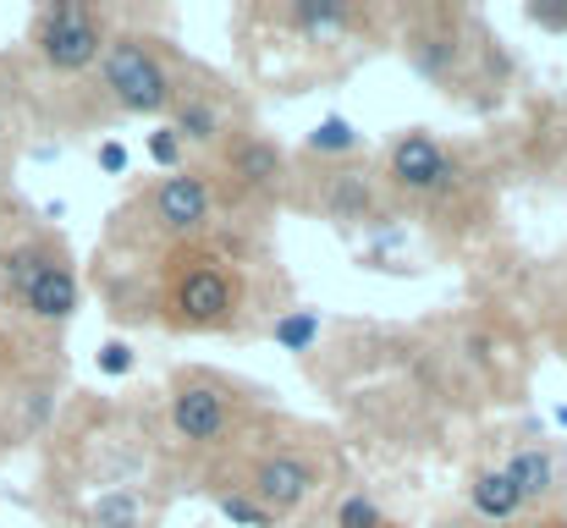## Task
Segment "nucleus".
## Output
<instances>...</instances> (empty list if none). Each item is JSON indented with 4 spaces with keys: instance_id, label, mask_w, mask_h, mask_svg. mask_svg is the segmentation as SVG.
<instances>
[{
    "instance_id": "nucleus-1",
    "label": "nucleus",
    "mask_w": 567,
    "mask_h": 528,
    "mask_svg": "<svg viewBox=\"0 0 567 528\" xmlns=\"http://www.w3.org/2000/svg\"><path fill=\"white\" fill-rule=\"evenodd\" d=\"M237 55L276 94H315L348 77L380 33H391V11L364 0H259L231 11Z\"/></svg>"
},
{
    "instance_id": "nucleus-2",
    "label": "nucleus",
    "mask_w": 567,
    "mask_h": 528,
    "mask_svg": "<svg viewBox=\"0 0 567 528\" xmlns=\"http://www.w3.org/2000/svg\"><path fill=\"white\" fill-rule=\"evenodd\" d=\"M396 50L419 83H430L441 100L468 111H496L513 89V55L485 28L480 11L463 6H402L391 11Z\"/></svg>"
},
{
    "instance_id": "nucleus-3",
    "label": "nucleus",
    "mask_w": 567,
    "mask_h": 528,
    "mask_svg": "<svg viewBox=\"0 0 567 528\" xmlns=\"http://www.w3.org/2000/svg\"><path fill=\"white\" fill-rule=\"evenodd\" d=\"M248 270L215 237L155 253L144 270V325H161L172 337H231L248 325Z\"/></svg>"
},
{
    "instance_id": "nucleus-4",
    "label": "nucleus",
    "mask_w": 567,
    "mask_h": 528,
    "mask_svg": "<svg viewBox=\"0 0 567 528\" xmlns=\"http://www.w3.org/2000/svg\"><path fill=\"white\" fill-rule=\"evenodd\" d=\"M380 187H385V204H402L413 209L424 226H457V231H474L480 215H485V176L480 166L446 144L441 133L430 127H402L385 149V166H380Z\"/></svg>"
},
{
    "instance_id": "nucleus-5",
    "label": "nucleus",
    "mask_w": 567,
    "mask_h": 528,
    "mask_svg": "<svg viewBox=\"0 0 567 528\" xmlns=\"http://www.w3.org/2000/svg\"><path fill=\"white\" fill-rule=\"evenodd\" d=\"M265 391H248L231 374L215 369H177L172 391H166V441L177 457L193 463H226L243 441H248V402H259Z\"/></svg>"
},
{
    "instance_id": "nucleus-6",
    "label": "nucleus",
    "mask_w": 567,
    "mask_h": 528,
    "mask_svg": "<svg viewBox=\"0 0 567 528\" xmlns=\"http://www.w3.org/2000/svg\"><path fill=\"white\" fill-rule=\"evenodd\" d=\"M215 220H220V187L215 176L188 166V172L155 176L144 193H133V204L111 215V242L144 248L155 259V253L215 237Z\"/></svg>"
},
{
    "instance_id": "nucleus-7",
    "label": "nucleus",
    "mask_w": 567,
    "mask_h": 528,
    "mask_svg": "<svg viewBox=\"0 0 567 528\" xmlns=\"http://www.w3.org/2000/svg\"><path fill=\"white\" fill-rule=\"evenodd\" d=\"M177 72H183V50H172L166 39H155L144 28H116L94 66V94H100L105 116L166 122V111L177 100Z\"/></svg>"
},
{
    "instance_id": "nucleus-8",
    "label": "nucleus",
    "mask_w": 567,
    "mask_h": 528,
    "mask_svg": "<svg viewBox=\"0 0 567 528\" xmlns=\"http://www.w3.org/2000/svg\"><path fill=\"white\" fill-rule=\"evenodd\" d=\"M215 479L248 490L281 524V518H298L326 490L331 463L309 441H298V435H254L248 429V441L226 457V474H215Z\"/></svg>"
},
{
    "instance_id": "nucleus-9",
    "label": "nucleus",
    "mask_w": 567,
    "mask_h": 528,
    "mask_svg": "<svg viewBox=\"0 0 567 528\" xmlns=\"http://www.w3.org/2000/svg\"><path fill=\"white\" fill-rule=\"evenodd\" d=\"M0 292L28 314L33 325H66L83 309V281L61 237L33 231L0 253Z\"/></svg>"
},
{
    "instance_id": "nucleus-10",
    "label": "nucleus",
    "mask_w": 567,
    "mask_h": 528,
    "mask_svg": "<svg viewBox=\"0 0 567 528\" xmlns=\"http://www.w3.org/2000/svg\"><path fill=\"white\" fill-rule=\"evenodd\" d=\"M111 33H116V22L94 0H50V6H39L28 17V50H33V61L50 77H66V83L94 77Z\"/></svg>"
},
{
    "instance_id": "nucleus-11",
    "label": "nucleus",
    "mask_w": 567,
    "mask_h": 528,
    "mask_svg": "<svg viewBox=\"0 0 567 528\" xmlns=\"http://www.w3.org/2000/svg\"><path fill=\"white\" fill-rule=\"evenodd\" d=\"M287 204L309 209L315 220H326L337 231H375L385 220V187H380V172L364 161H342V166L292 161Z\"/></svg>"
},
{
    "instance_id": "nucleus-12",
    "label": "nucleus",
    "mask_w": 567,
    "mask_h": 528,
    "mask_svg": "<svg viewBox=\"0 0 567 528\" xmlns=\"http://www.w3.org/2000/svg\"><path fill=\"white\" fill-rule=\"evenodd\" d=\"M215 187H220V198L226 193H237L243 204H254V209H270V204H287V187H292V155L270 138V133H259V127H237L220 149H215Z\"/></svg>"
},
{
    "instance_id": "nucleus-13",
    "label": "nucleus",
    "mask_w": 567,
    "mask_h": 528,
    "mask_svg": "<svg viewBox=\"0 0 567 528\" xmlns=\"http://www.w3.org/2000/svg\"><path fill=\"white\" fill-rule=\"evenodd\" d=\"M166 127L183 138V149H204V155H215V149L243 127V122H237V111H231L226 83H220V77H209L198 61L183 55L177 100H172V111H166Z\"/></svg>"
},
{
    "instance_id": "nucleus-14",
    "label": "nucleus",
    "mask_w": 567,
    "mask_h": 528,
    "mask_svg": "<svg viewBox=\"0 0 567 528\" xmlns=\"http://www.w3.org/2000/svg\"><path fill=\"white\" fill-rule=\"evenodd\" d=\"M496 468L513 479V490L524 496L529 518H546V513L567 507V446L563 441L529 435V441H518Z\"/></svg>"
},
{
    "instance_id": "nucleus-15",
    "label": "nucleus",
    "mask_w": 567,
    "mask_h": 528,
    "mask_svg": "<svg viewBox=\"0 0 567 528\" xmlns=\"http://www.w3.org/2000/svg\"><path fill=\"white\" fill-rule=\"evenodd\" d=\"M463 513H468V524H480V528H513L529 518L524 496L513 490V479H507L496 463H480V468L468 474V485H463Z\"/></svg>"
},
{
    "instance_id": "nucleus-16",
    "label": "nucleus",
    "mask_w": 567,
    "mask_h": 528,
    "mask_svg": "<svg viewBox=\"0 0 567 528\" xmlns=\"http://www.w3.org/2000/svg\"><path fill=\"white\" fill-rule=\"evenodd\" d=\"M298 161H315V166L364 161V133H359L348 116H320V122H315V133L298 144Z\"/></svg>"
},
{
    "instance_id": "nucleus-17",
    "label": "nucleus",
    "mask_w": 567,
    "mask_h": 528,
    "mask_svg": "<svg viewBox=\"0 0 567 528\" xmlns=\"http://www.w3.org/2000/svg\"><path fill=\"white\" fill-rule=\"evenodd\" d=\"M375 524H385V507H380L370 490H342L337 496V507L326 513V528H375Z\"/></svg>"
},
{
    "instance_id": "nucleus-18",
    "label": "nucleus",
    "mask_w": 567,
    "mask_h": 528,
    "mask_svg": "<svg viewBox=\"0 0 567 528\" xmlns=\"http://www.w3.org/2000/svg\"><path fill=\"white\" fill-rule=\"evenodd\" d=\"M320 337V314L315 309H281L270 320V342H281L287 352H309Z\"/></svg>"
},
{
    "instance_id": "nucleus-19",
    "label": "nucleus",
    "mask_w": 567,
    "mask_h": 528,
    "mask_svg": "<svg viewBox=\"0 0 567 528\" xmlns=\"http://www.w3.org/2000/svg\"><path fill=\"white\" fill-rule=\"evenodd\" d=\"M215 490V507H220V518H231L237 528H281L248 490H237V485H209Z\"/></svg>"
},
{
    "instance_id": "nucleus-20",
    "label": "nucleus",
    "mask_w": 567,
    "mask_h": 528,
    "mask_svg": "<svg viewBox=\"0 0 567 528\" xmlns=\"http://www.w3.org/2000/svg\"><path fill=\"white\" fill-rule=\"evenodd\" d=\"M150 161L161 166V176H172V172H188V149H183V138L161 122L155 133H150Z\"/></svg>"
},
{
    "instance_id": "nucleus-21",
    "label": "nucleus",
    "mask_w": 567,
    "mask_h": 528,
    "mask_svg": "<svg viewBox=\"0 0 567 528\" xmlns=\"http://www.w3.org/2000/svg\"><path fill=\"white\" fill-rule=\"evenodd\" d=\"M524 22H535L546 33H567V0H529L524 6Z\"/></svg>"
},
{
    "instance_id": "nucleus-22",
    "label": "nucleus",
    "mask_w": 567,
    "mask_h": 528,
    "mask_svg": "<svg viewBox=\"0 0 567 528\" xmlns=\"http://www.w3.org/2000/svg\"><path fill=\"white\" fill-rule=\"evenodd\" d=\"M94 363H100V374H111V380H116V374H133V369H138V352L127 348V342H105Z\"/></svg>"
},
{
    "instance_id": "nucleus-23",
    "label": "nucleus",
    "mask_w": 567,
    "mask_h": 528,
    "mask_svg": "<svg viewBox=\"0 0 567 528\" xmlns=\"http://www.w3.org/2000/svg\"><path fill=\"white\" fill-rule=\"evenodd\" d=\"M94 166H100L105 176H127L133 155H127V144H122V138H105V144L94 149Z\"/></svg>"
},
{
    "instance_id": "nucleus-24",
    "label": "nucleus",
    "mask_w": 567,
    "mask_h": 528,
    "mask_svg": "<svg viewBox=\"0 0 567 528\" xmlns=\"http://www.w3.org/2000/svg\"><path fill=\"white\" fill-rule=\"evenodd\" d=\"M551 348H557V358L567 363V303L563 309H551Z\"/></svg>"
},
{
    "instance_id": "nucleus-25",
    "label": "nucleus",
    "mask_w": 567,
    "mask_h": 528,
    "mask_svg": "<svg viewBox=\"0 0 567 528\" xmlns=\"http://www.w3.org/2000/svg\"><path fill=\"white\" fill-rule=\"evenodd\" d=\"M513 528H567V513H546V518H524Z\"/></svg>"
},
{
    "instance_id": "nucleus-26",
    "label": "nucleus",
    "mask_w": 567,
    "mask_h": 528,
    "mask_svg": "<svg viewBox=\"0 0 567 528\" xmlns=\"http://www.w3.org/2000/svg\"><path fill=\"white\" fill-rule=\"evenodd\" d=\"M551 418H557V424H563V429H567V407H557V413H551Z\"/></svg>"
},
{
    "instance_id": "nucleus-27",
    "label": "nucleus",
    "mask_w": 567,
    "mask_h": 528,
    "mask_svg": "<svg viewBox=\"0 0 567 528\" xmlns=\"http://www.w3.org/2000/svg\"><path fill=\"white\" fill-rule=\"evenodd\" d=\"M375 528H402V524H396V518H385V524H375Z\"/></svg>"
},
{
    "instance_id": "nucleus-28",
    "label": "nucleus",
    "mask_w": 567,
    "mask_h": 528,
    "mask_svg": "<svg viewBox=\"0 0 567 528\" xmlns=\"http://www.w3.org/2000/svg\"><path fill=\"white\" fill-rule=\"evenodd\" d=\"M563 133H567V127H563Z\"/></svg>"
}]
</instances>
